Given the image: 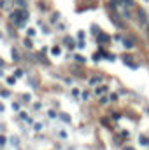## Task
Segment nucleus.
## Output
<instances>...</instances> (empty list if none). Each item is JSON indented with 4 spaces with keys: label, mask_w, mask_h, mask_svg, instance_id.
<instances>
[{
    "label": "nucleus",
    "mask_w": 149,
    "mask_h": 150,
    "mask_svg": "<svg viewBox=\"0 0 149 150\" xmlns=\"http://www.w3.org/2000/svg\"><path fill=\"white\" fill-rule=\"evenodd\" d=\"M125 45H126V47H128V49H132V47H133V45H135V44H133V42H132V40H125Z\"/></svg>",
    "instance_id": "nucleus-2"
},
{
    "label": "nucleus",
    "mask_w": 149,
    "mask_h": 150,
    "mask_svg": "<svg viewBox=\"0 0 149 150\" xmlns=\"http://www.w3.org/2000/svg\"><path fill=\"white\" fill-rule=\"evenodd\" d=\"M100 40L102 44H109V35H100Z\"/></svg>",
    "instance_id": "nucleus-1"
},
{
    "label": "nucleus",
    "mask_w": 149,
    "mask_h": 150,
    "mask_svg": "<svg viewBox=\"0 0 149 150\" xmlns=\"http://www.w3.org/2000/svg\"><path fill=\"white\" fill-rule=\"evenodd\" d=\"M114 2H119V0H114Z\"/></svg>",
    "instance_id": "nucleus-5"
},
{
    "label": "nucleus",
    "mask_w": 149,
    "mask_h": 150,
    "mask_svg": "<svg viewBox=\"0 0 149 150\" xmlns=\"http://www.w3.org/2000/svg\"><path fill=\"white\" fill-rule=\"evenodd\" d=\"M125 150H133V148H125Z\"/></svg>",
    "instance_id": "nucleus-4"
},
{
    "label": "nucleus",
    "mask_w": 149,
    "mask_h": 150,
    "mask_svg": "<svg viewBox=\"0 0 149 150\" xmlns=\"http://www.w3.org/2000/svg\"><path fill=\"white\" fill-rule=\"evenodd\" d=\"M0 37H2V35H0Z\"/></svg>",
    "instance_id": "nucleus-6"
},
{
    "label": "nucleus",
    "mask_w": 149,
    "mask_h": 150,
    "mask_svg": "<svg viewBox=\"0 0 149 150\" xmlns=\"http://www.w3.org/2000/svg\"><path fill=\"white\" fill-rule=\"evenodd\" d=\"M0 65H4V61H2V60H0Z\"/></svg>",
    "instance_id": "nucleus-3"
}]
</instances>
